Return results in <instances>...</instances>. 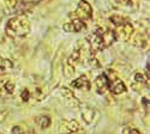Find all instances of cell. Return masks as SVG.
I'll use <instances>...</instances> for the list:
<instances>
[{
	"label": "cell",
	"mask_w": 150,
	"mask_h": 134,
	"mask_svg": "<svg viewBox=\"0 0 150 134\" xmlns=\"http://www.w3.org/2000/svg\"><path fill=\"white\" fill-rule=\"evenodd\" d=\"M115 41L117 40H115V35L113 30L96 28V30L91 35V37L89 39V46L91 52L95 53L96 51L106 49V48L112 46Z\"/></svg>",
	"instance_id": "obj_1"
},
{
	"label": "cell",
	"mask_w": 150,
	"mask_h": 134,
	"mask_svg": "<svg viewBox=\"0 0 150 134\" xmlns=\"http://www.w3.org/2000/svg\"><path fill=\"white\" fill-rule=\"evenodd\" d=\"M5 32L11 39H23L30 32V23L27 17L16 16L7 22Z\"/></svg>",
	"instance_id": "obj_2"
},
{
	"label": "cell",
	"mask_w": 150,
	"mask_h": 134,
	"mask_svg": "<svg viewBox=\"0 0 150 134\" xmlns=\"http://www.w3.org/2000/svg\"><path fill=\"white\" fill-rule=\"evenodd\" d=\"M91 16H93V8H91V5L86 0H81L78 3L76 11L70 13V17H72V19H79L82 22L90 19Z\"/></svg>",
	"instance_id": "obj_3"
},
{
	"label": "cell",
	"mask_w": 150,
	"mask_h": 134,
	"mask_svg": "<svg viewBox=\"0 0 150 134\" xmlns=\"http://www.w3.org/2000/svg\"><path fill=\"white\" fill-rule=\"evenodd\" d=\"M114 35H115V40H120V41H129L134 32V29L132 27V24L130 22H126L124 24L115 27V29L113 30Z\"/></svg>",
	"instance_id": "obj_4"
},
{
	"label": "cell",
	"mask_w": 150,
	"mask_h": 134,
	"mask_svg": "<svg viewBox=\"0 0 150 134\" xmlns=\"http://www.w3.org/2000/svg\"><path fill=\"white\" fill-rule=\"evenodd\" d=\"M113 76L108 77L109 79V91L113 95H121L124 92H126V85L124 84V81L121 79H119V77L117 76V73L112 72Z\"/></svg>",
	"instance_id": "obj_5"
},
{
	"label": "cell",
	"mask_w": 150,
	"mask_h": 134,
	"mask_svg": "<svg viewBox=\"0 0 150 134\" xmlns=\"http://www.w3.org/2000/svg\"><path fill=\"white\" fill-rule=\"evenodd\" d=\"M79 123L76 120H62L59 125L60 134H73L79 130Z\"/></svg>",
	"instance_id": "obj_6"
},
{
	"label": "cell",
	"mask_w": 150,
	"mask_h": 134,
	"mask_svg": "<svg viewBox=\"0 0 150 134\" xmlns=\"http://www.w3.org/2000/svg\"><path fill=\"white\" fill-rule=\"evenodd\" d=\"M95 85H96V91L100 95H105L109 90V79L106 73H102L101 76H98L96 78Z\"/></svg>",
	"instance_id": "obj_7"
},
{
	"label": "cell",
	"mask_w": 150,
	"mask_h": 134,
	"mask_svg": "<svg viewBox=\"0 0 150 134\" xmlns=\"http://www.w3.org/2000/svg\"><path fill=\"white\" fill-rule=\"evenodd\" d=\"M15 83L8 78H0V96H10L15 92Z\"/></svg>",
	"instance_id": "obj_8"
},
{
	"label": "cell",
	"mask_w": 150,
	"mask_h": 134,
	"mask_svg": "<svg viewBox=\"0 0 150 134\" xmlns=\"http://www.w3.org/2000/svg\"><path fill=\"white\" fill-rule=\"evenodd\" d=\"M85 27H86L85 23L79 20V19H72L70 23H66L62 25L64 30L67 32H79V31L84 30Z\"/></svg>",
	"instance_id": "obj_9"
},
{
	"label": "cell",
	"mask_w": 150,
	"mask_h": 134,
	"mask_svg": "<svg viewBox=\"0 0 150 134\" xmlns=\"http://www.w3.org/2000/svg\"><path fill=\"white\" fill-rule=\"evenodd\" d=\"M90 80L86 76H81L77 79H74L71 81V88L72 89H77V90H90Z\"/></svg>",
	"instance_id": "obj_10"
},
{
	"label": "cell",
	"mask_w": 150,
	"mask_h": 134,
	"mask_svg": "<svg viewBox=\"0 0 150 134\" xmlns=\"http://www.w3.org/2000/svg\"><path fill=\"white\" fill-rule=\"evenodd\" d=\"M82 58H83V48H81V49H79L78 47H76V49H74V51L71 53L67 64L74 67V66L78 65V64L82 61Z\"/></svg>",
	"instance_id": "obj_11"
},
{
	"label": "cell",
	"mask_w": 150,
	"mask_h": 134,
	"mask_svg": "<svg viewBox=\"0 0 150 134\" xmlns=\"http://www.w3.org/2000/svg\"><path fill=\"white\" fill-rule=\"evenodd\" d=\"M12 68H13V62H12L10 59L0 56V71L6 72V71H10Z\"/></svg>",
	"instance_id": "obj_12"
},
{
	"label": "cell",
	"mask_w": 150,
	"mask_h": 134,
	"mask_svg": "<svg viewBox=\"0 0 150 134\" xmlns=\"http://www.w3.org/2000/svg\"><path fill=\"white\" fill-rule=\"evenodd\" d=\"M36 123L39 125L41 128H48L49 125H51V119H49L48 116H45V115H41V116H37L35 119Z\"/></svg>",
	"instance_id": "obj_13"
},
{
	"label": "cell",
	"mask_w": 150,
	"mask_h": 134,
	"mask_svg": "<svg viewBox=\"0 0 150 134\" xmlns=\"http://www.w3.org/2000/svg\"><path fill=\"white\" fill-rule=\"evenodd\" d=\"M17 5L16 0H0V7H3L4 10H13Z\"/></svg>",
	"instance_id": "obj_14"
},
{
	"label": "cell",
	"mask_w": 150,
	"mask_h": 134,
	"mask_svg": "<svg viewBox=\"0 0 150 134\" xmlns=\"http://www.w3.org/2000/svg\"><path fill=\"white\" fill-rule=\"evenodd\" d=\"M109 20H110L112 24H114V27H118V25H120V24H124V23L129 22L127 18H125V17H122V16H119V15L112 16V17L109 18Z\"/></svg>",
	"instance_id": "obj_15"
},
{
	"label": "cell",
	"mask_w": 150,
	"mask_h": 134,
	"mask_svg": "<svg viewBox=\"0 0 150 134\" xmlns=\"http://www.w3.org/2000/svg\"><path fill=\"white\" fill-rule=\"evenodd\" d=\"M132 43H133L134 46H137V47H143V46L146 43V40L143 37L142 35L137 34V35L134 36V40L132 41Z\"/></svg>",
	"instance_id": "obj_16"
},
{
	"label": "cell",
	"mask_w": 150,
	"mask_h": 134,
	"mask_svg": "<svg viewBox=\"0 0 150 134\" xmlns=\"http://www.w3.org/2000/svg\"><path fill=\"white\" fill-rule=\"evenodd\" d=\"M64 74H65V77H67V78L72 77V76L74 74V67L67 64V65L64 67Z\"/></svg>",
	"instance_id": "obj_17"
},
{
	"label": "cell",
	"mask_w": 150,
	"mask_h": 134,
	"mask_svg": "<svg viewBox=\"0 0 150 134\" xmlns=\"http://www.w3.org/2000/svg\"><path fill=\"white\" fill-rule=\"evenodd\" d=\"M134 80L137 83H146V80H149V77L148 76H144L143 73H136L134 74Z\"/></svg>",
	"instance_id": "obj_18"
},
{
	"label": "cell",
	"mask_w": 150,
	"mask_h": 134,
	"mask_svg": "<svg viewBox=\"0 0 150 134\" xmlns=\"http://www.w3.org/2000/svg\"><path fill=\"white\" fill-rule=\"evenodd\" d=\"M21 98L23 102H28L30 98H31V92L28 90V89H24L22 92H21Z\"/></svg>",
	"instance_id": "obj_19"
},
{
	"label": "cell",
	"mask_w": 150,
	"mask_h": 134,
	"mask_svg": "<svg viewBox=\"0 0 150 134\" xmlns=\"http://www.w3.org/2000/svg\"><path fill=\"white\" fill-rule=\"evenodd\" d=\"M61 92L64 93L65 97H67V98H73V97H74L73 92H72L70 89H67V88H62V89H61Z\"/></svg>",
	"instance_id": "obj_20"
},
{
	"label": "cell",
	"mask_w": 150,
	"mask_h": 134,
	"mask_svg": "<svg viewBox=\"0 0 150 134\" xmlns=\"http://www.w3.org/2000/svg\"><path fill=\"white\" fill-rule=\"evenodd\" d=\"M124 134H141V132L136 128H129V127H125L124 128Z\"/></svg>",
	"instance_id": "obj_21"
},
{
	"label": "cell",
	"mask_w": 150,
	"mask_h": 134,
	"mask_svg": "<svg viewBox=\"0 0 150 134\" xmlns=\"http://www.w3.org/2000/svg\"><path fill=\"white\" fill-rule=\"evenodd\" d=\"M24 133L25 132H24L22 126H15L13 128H12V134H24Z\"/></svg>",
	"instance_id": "obj_22"
},
{
	"label": "cell",
	"mask_w": 150,
	"mask_h": 134,
	"mask_svg": "<svg viewBox=\"0 0 150 134\" xmlns=\"http://www.w3.org/2000/svg\"><path fill=\"white\" fill-rule=\"evenodd\" d=\"M119 5H124V6H131L132 5V0H118Z\"/></svg>",
	"instance_id": "obj_23"
},
{
	"label": "cell",
	"mask_w": 150,
	"mask_h": 134,
	"mask_svg": "<svg viewBox=\"0 0 150 134\" xmlns=\"http://www.w3.org/2000/svg\"><path fill=\"white\" fill-rule=\"evenodd\" d=\"M143 105H144L145 108H148V109H149V100H148V98H145V97L143 98Z\"/></svg>",
	"instance_id": "obj_24"
}]
</instances>
